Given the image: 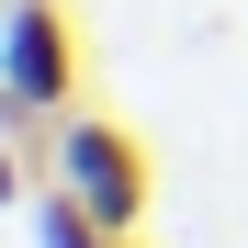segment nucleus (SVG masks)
Masks as SVG:
<instances>
[{
  "label": "nucleus",
  "instance_id": "3",
  "mask_svg": "<svg viewBox=\"0 0 248 248\" xmlns=\"http://www.w3.org/2000/svg\"><path fill=\"white\" fill-rule=\"evenodd\" d=\"M0 203H23V158L12 147H0Z\"/></svg>",
  "mask_w": 248,
  "mask_h": 248
},
{
  "label": "nucleus",
  "instance_id": "2",
  "mask_svg": "<svg viewBox=\"0 0 248 248\" xmlns=\"http://www.w3.org/2000/svg\"><path fill=\"white\" fill-rule=\"evenodd\" d=\"M0 79L46 124L79 113V23H68V0H0Z\"/></svg>",
  "mask_w": 248,
  "mask_h": 248
},
{
  "label": "nucleus",
  "instance_id": "1",
  "mask_svg": "<svg viewBox=\"0 0 248 248\" xmlns=\"http://www.w3.org/2000/svg\"><path fill=\"white\" fill-rule=\"evenodd\" d=\"M46 170H57V192L91 203L113 237L147 226V147L124 136L113 113H57V124H46Z\"/></svg>",
  "mask_w": 248,
  "mask_h": 248
}]
</instances>
